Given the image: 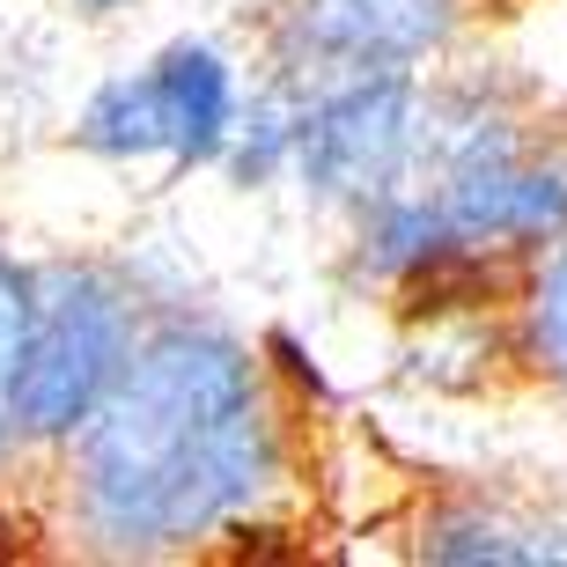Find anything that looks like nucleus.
<instances>
[{
	"mask_svg": "<svg viewBox=\"0 0 567 567\" xmlns=\"http://www.w3.org/2000/svg\"><path fill=\"white\" fill-rule=\"evenodd\" d=\"M302 405L221 302L169 295L104 413L38 472L66 553L118 567L236 553L295 502Z\"/></svg>",
	"mask_w": 567,
	"mask_h": 567,
	"instance_id": "1",
	"label": "nucleus"
},
{
	"mask_svg": "<svg viewBox=\"0 0 567 567\" xmlns=\"http://www.w3.org/2000/svg\"><path fill=\"white\" fill-rule=\"evenodd\" d=\"M421 185L464 251L530 266L567 236V133L502 74H442V133Z\"/></svg>",
	"mask_w": 567,
	"mask_h": 567,
	"instance_id": "2",
	"label": "nucleus"
},
{
	"mask_svg": "<svg viewBox=\"0 0 567 567\" xmlns=\"http://www.w3.org/2000/svg\"><path fill=\"white\" fill-rule=\"evenodd\" d=\"M258 66L214 30L155 38L141 60L89 82V96L66 118V147L118 177H199L221 169L244 111H251Z\"/></svg>",
	"mask_w": 567,
	"mask_h": 567,
	"instance_id": "3",
	"label": "nucleus"
},
{
	"mask_svg": "<svg viewBox=\"0 0 567 567\" xmlns=\"http://www.w3.org/2000/svg\"><path fill=\"white\" fill-rule=\"evenodd\" d=\"M155 310L163 295L147 288L141 258L96 244L38 251V317L22 354V442L38 472L104 413Z\"/></svg>",
	"mask_w": 567,
	"mask_h": 567,
	"instance_id": "4",
	"label": "nucleus"
},
{
	"mask_svg": "<svg viewBox=\"0 0 567 567\" xmlns=\"http://www.w3.org/2000/svg\"><path fill=\"white\" fill-rule=\"evenodd\" d=\"M295 89V82H288ZM442 133V74H339L295 89L288 192L310 214L354 221L391 192L421 185Z\"/></svg>",
	"mask_w": 567,
	"mask_h": 567,
	"instance_id": "5",
	"label": "nucleus"
},
{
	"mask_svg": "<svg viewBox=\"0 0 567 567\" xmlns=\"http://www.w3.org/2000/svg\"><path fill=\"white\" fill-rule=\"evenodd\" d=\"M480 0H266L258 66L274 82L339 74H427L457 52Z\"/></svg>",
	"mask_w": 567,
	"mask_h": 567,
	"instance_id": "6",
	"label": "nucleus"
},
{
	"mask_svg": "<svg viewBox=\"0 0 567 567\" xmlns=\"http://www.w3.org/2000/svg\"><path fill=\"white\" fill-rule=\"evenodd\" d=\"M413 560L435 567H567V524L508 494L450 486L413 516Z\"/></svg>",
	"mask_w": 567,
	"mask_h": 567,
	"instance_id": "7",
	"label": "nucleus"
},
{
	"mask_svg": "<svg viewBox=\"0 0 567 567\" xmlns=\"http://www.w3.org/2000/svg\"><path fill=\"white\" fill-rule=\"evenodd\" d=\"M502 347L567 413V236L546 244V251L516 274V295H508V317H502Z\"/></svg>",
	"mask_w": 567,
	"mask_h": 567,
	"instance_id": "8",
	"label": "nucleus"
},
{
	"mask_svg": "<svg viewBox=\"0 0 567 567\" xmlns=\"http://www.w3.org/2000/svg\"><path fill=\"white\" fill-rule=\"evenodd\" d=\"M30 317H38V251L0 221V502L22 480H38V457L22 442V354H30Z\"/></svg>",
	"mask_w": 567,
	"mask_h": 567,
	"instance_id": "9",
	"label": "nucleus"
},
{
	"mask_svg": "<svg viewBox=\"0 0 567 567\" xmlns=\"http://www.w3.org/2000/svg\"><path fill=\"white\" fill-rule=\"evenodd\" d=\"M258 347H266V361H274L280 391H288L302 413H324V405L339 399L332 377H324V354H317L302 332H288V324H266V332H258Z\"/></svg>",
	"mask_w": 567,
	"mask_h": 567,
	"instance_id": "10",
	"label": "nucleus"
},
{
	"mask_svg": "<svg viewBox=\"0 0 567 567\" xmlns=\"http://www.w3.org/2000/svg\"><path fill=\"white\" fill-rule=\"evenodd\" d=\"M52 8H60V16H74V22H96V30H104V22H126L141 0H52Z\"/></svg>",
	"mask_w": 567,
	"mask_h": 567,
	"instance_id": "11",
	"label": "nucleus"
}]
</instances>
